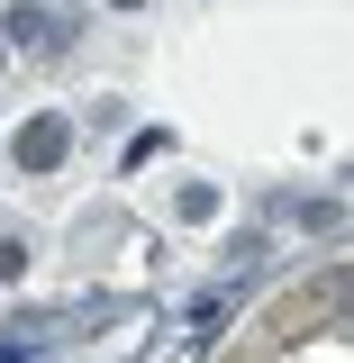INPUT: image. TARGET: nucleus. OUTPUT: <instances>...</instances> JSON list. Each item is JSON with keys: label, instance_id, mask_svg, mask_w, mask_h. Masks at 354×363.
<instances>
[{"label": "nucleus", "instance_id": "nucleus-3", "mask_svg": "<svg viewBox=\"0 0 354 363\" xmlns=\"http://www.w3.org/2000/svg\"><path fill=\"white\" fill-rule=\"evenodd\" d=\"M18 272H28V245H18V236H0V281H18Z\"/></svg>", "mask_w": 354, "mask_h": 363}, {"label": "nucleus", "instance_id": "nucleus-2", "mask_svg": "<svg viewBox=\"0 0 354 363\" xmlns=\"http://www.w3.org/2000/svg\"><path fill=\"white\" fill-rule=\"evenodd\" d=\"M0 37H28V45H55V9H9Z\"/></svg>", "mask_w": 354, "mask_h": 363}, {"label": "nucleus", "instance_id": "nucleus-1", "mask_svg": "<svg viewBox=\"0 0 354 363\" xmlns=\"http://www.w3.org/2000/svg\"><path fill=\"white\" fill-rule=\"evenodd\" d=\"M64 145H73V128H64V118L18 128V173H55V164H64Z\"/></svg>", "mask_w": 354, "mask_h": 363}]
</instances>
